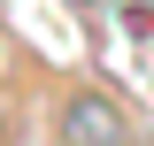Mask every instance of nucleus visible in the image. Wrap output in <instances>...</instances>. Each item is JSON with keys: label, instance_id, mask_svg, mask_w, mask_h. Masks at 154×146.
<instances>
[{"label": "nucleus", "instance_id": "f257e3e1", "mask_svg": "<svg viewBox=\"0 0 154 146\" xmlns=\"http://www.w3.org/2000/svg\"><path fill=\"white\" fill-rule=\"evenodd\" d=\"M62 138L69 146H123V115L100 100V92H77L62 108Z\"/></svg>", "mask_w": 154, "mask_h": 146}]
</instances>
